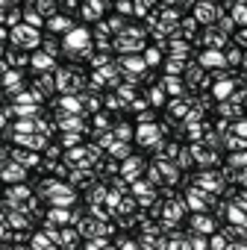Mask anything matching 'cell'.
I'll return each instance as SVG.
<instances>
[{"label": "cell", "mask_w": 247, "mask_h": 250, "mask_svg": "<svg viewBox=\"0 0 247 250\" xmlns=\"http://www.w3.org/2000/svg\"><path fill=\"white\" fill-rule=\"evenodd\" d=\"M30 65H33L36 71H41V74H47V71H53V74H56V71H59V68H56V59H53V56H47L44 50H39V53L33 56V62H30Z\"/></svg>", "instance_id": "12"}, {"label": "cell", "mask_w": 247, "mask_h": 250, "mask_svg": "<svg viewBox=\"0 0 247 250\" xmlns=\"http://www.w3.org/2000/svg\"><path fill=\"white\" fill-rule=\"evenodd\" d=\"M215 27H221V30H224V33H232V27H235V21H232V18H226V15H224V18H221V21H218V24H215Z\"/></svg>", "instance_id": "44"}, {"label": "cell", "mask_w": 247, "mask_h": 250, "mask_svg": "<svg viewBox=\"0 0 247 250\" xmlns=\"http://www.w3.org/2000/svg\"><path fill=\"white\" fill-rule=\"evenodd\" d=\"M115 47L124 50V53H144V50H147V44H144V30L130 24L121 36H115Z\"/></svg>", "instance_id": "2"}, {"label": "cell", "mask_w": 247, "mask_h": 250, "mask_svg": "<svg viewBox=\"0 0 247 250\" xmlns=\"http://www.w3.org/2000/svg\"><path fill=\"white\" fill-rule=\"evenodd\" d=\"M115 12L130 15V12H136V6H133V3H127V0H118V3H115Z\"/></svg>", "instance_id": "43"}, {"label": "cell", "mask_w": 247, "mask_h": 250, "mask_svg": "<svg viewBox=\"0 0 247 250\" xmlns=\"http://www.w3.org/2000/svg\"><path fill=\"white\" fill-rule=\"evenodd\" d=\"M203 42L209 44V50H221V47L226 44V33H224L221 27H206V30H203Z\"/></svg>", "instance_id": "11"}, {"label": "cell", "mask_w": 247, "mask_h": 250, "mask_svg": "<svg viewBox=\"0 0 247 250\" xmlns=\"http://www.w3.org/2000/svg\"><path fill=\"white\" fill-rule=\"evenodd\" d=\"M183 68H188L183 59H168V77H177V74H183Z\"/></svg>", "instance_id": "37"}, {"label": "cell", "mask_w": 247, "mask_h": 250, "mask_svg": "<svg viewBox=\"0 0 247 250\" xmlns=\"http://www.w3.org/2000/svg\"><path fill=\"white\" fill-rule=\"evenodd\" d=\"M232 21H235L241 30L247 27V3H235V6H232Z\"/></svg>", "instance_id": "27"}, {"label": "cell", "mask_w": 247, "mask_h": 250, "mask_svg": "<svg viewBox=\"0 0 247 250\" xmlns=\"http://www.w3.org/2000/svg\"><path fill=\"white\" fill-rule=\"evenodd\" d=\"M144 106H147V97H139V100H136L130 109H133V112H139V109H144Z\"/></svg>", "instance_id": "51"}, {"label": "cell", "mask_w": 247, "mask_h": 250, "mask_svg": "<svg viewBox=\"0 0 247 250\" xmlns=\"http://www.w3.org/2000/svg\"><path fill=\"white\" fill-rule=\"evenodd\" d=\"M112 133H115L121 142H130V139H133V130L127 127V124H115V130H112Z\"/></svg>", "instance_id": "36"}, {"label": "cell", "mask_w": 247, "mask_h": 250, "mask_svg": "<svg viewBox=\"0 0 247 250\" xmlns=\"http://www.w3.org/2000/svg\"><path fill=\"white\" fill-rule=\"evenodd\" d=\"M109 127V115L106 112H97L94 115V130H106Z\"/></svg>", "instance_id": "42"}, {"label": "cell", "mask_w": 247, "mask_h": 250, "mask_svg": "<svg viewBox=\"0 0 247 250\" xmlns=\"http://www.w3.org/2000/svg\"><path fill=\"white\" fill-rule=\"evenodd\" d=\"M229 250H247V247H244V244H235V247H229Z\"/></svg>", "instance_id": "53"}, {"label": "cell", "mask_w": 247, "mask_h": 250, "mask_svg": "<svg viewBox=\"0 0 247 250\" xmlns=\"http://www.w3.org/2000/svg\"><path fill=\"white\" fill-rule=\"evenodd\" d=\"M77 241H80V229H77V227H65V229H59V238H56V244H59L62 250H71V247H77Z\"/></svg>", "instance_id": "13"}, {"label": "cell", "mask_w": 247, "mask_h": 250, "mask_svg": "<svg viewBox=\"0 0 247 250\" xmlns=\"http://www.w3.org/2000/svg\"><path fill=\"white\" fill-rule=\"evenodd\" d=\"M59 47H62V44H59V42H56V39H50V36H47V39H44V42H41V50H44V53H47V56H53V59H56V56H59Z\"/></svg>", "instance_id": "29"}, {"label": "cell", "mask_w": 247, "mask_h": 250, "mask_svg": "<svg viewBox=\"0 0 247 250\" xmlns=\"http://www.w3.org/2000/svg\"><path fill=\"white\" fill-rule=\"evenodd\" d=\"M159 59H162V47L153 44V47L144 50V62H147V68H150V65H159Z\"/></svg>", "instance_id": "30"}, {"label": "cell", "mask_w": 247, "mask_h": 250, "mask_svg": "<svg viewBox=\"0 0 247 250\" xmlns=\"http://www.w3.org/2000/svg\"><path fill=\"white\" fill-rule=\"evenodd\" d=\"M147 9H150V3H136V15H142V18H144V15H147Z\"/></svg>", "instance_id": "50"}, {"label": "cell", "mask_w": 247, "mask_h": 250, "mask_svg": "<svg viewBox=\"0 0 247 250\" xmlns=\"http://www.w3.org/2000/svg\"><path fill=\"white\" fill-rule=\"evenodd\" d=\"M194 165V153H188L185 147L180 150V156H177V168H191Z\"/></svg>", "instance_id": "35"}, {"label": "cell", "mask_w": 247, "mask_h": 250, "mask_svg": "<svg viewBox=\"0 0 247 250\" xmlns=\"http://www.w3.org/2000/svg\"><path fill=\"white\" fill-rule=\"evenodd\" d=\"M244 59H241V50L238 47H232V50H226V65H241Z\"/></svg>", "instance_id": "41"}, {"label": "cell", "mask_w": 247, "mask_h": 250, "mask_svg": "<svg viewBox=\"0 0 247 250\" xmlns=\"http://www.w3.org/2000/svg\"><path fill=\"white\" fill-rule=\"evenodd\" d=\"M21 71H3V85H6V97H18V94H24V88H21Z\"/></svg>", "instance_id": "10"}, {"label": "cell", "mask_w": 247, "mask_h": 250, "mask_svg": "<svg viewBox=\"0 0 247 250\" xmlns=\"http://www.w3.org/2000/svg\"><path fill=\"white\" fill-rule=\"evenodd\" d=\"M194 30H197V21H194V18H183V21H180V33H183L185 39H191Z\"/></svg>", "instance_id": "32"}, {"label": "cell", "mask_w": 247, "mask_h": 250, "mask_svg": "<svg viewBox=\"0 0 247 250\" xmlns=\"http://www.w3.org/2000/svg\"><path fill=\"white\" fill-rule=\"evenodd\" d=\"M247 235V227H226L224 229V238L226 241H235V238H244Z\"/></svg>", "instance_id": "34"}, {"label": "cell", "mask_w": 247, "mask_h": 250, "mask_svg": "<svg viewBox=\"0 0 247 250\" xmlns=\"http://www.w3.org/2000/svg\"><path fill=\"white\" fill-rule=\"evenodd\" d=\"M44 153H47V156H59V147H56V145H50V147H47Z\"/></svg>", "instance_id": "52"}, {"label": "cell", "mask_w": 247, "mask_h": 250, "mask_svg": "<svg viewBox=\"0 0 247 250\" xmlns=\"http://www.w3.org/2000/svg\"><path fill=\"white\" fill-rule=\"evenodd\" d=\"M9 39H12V47H24V50H36L44 39L39 30H33L30 24H21L15 30H9Z\"/></svg>", "instance_id": "3"}, {"label": "cell", "mask_w": 247, "mask_h": 250, "mask_svg": "<svg viewBox=\"0 0 247 250\" xmlns=\"http://www.w3.org/2000/svg\"><path fill=\"white\" fill-rule=\"evenodd\" d=\"M156 165H159V171H162V177H165L168 183L177 180V168H174V162H156Z\"/></svg>", "instance_id": "33"}, {"label": "cell", "mask_w": 247, "mask_h": 250, "mask_svg": "<svg viewBox=\"0 0 247 250\" xmlns=\"http://www.w3.org/2000/svg\"><path fill=\"white\" fill-rule=\"evenodd\" d=\"M200 68L206 71V68H218V71H224L226 68V53H221V50H203L200 53Z\"/></svg>", "instance_id": "9"}, {"label": "cell", "mask_w": 247, "mask_h": 250, "mask_svg": "<svg viewBox=\"0 0 247 250\" xmlns=\"http://www.w3.org/2000/svg\"><path fill=\"white\" fill-rule=\"evenodd\" d=\"M188 244H191V250H206L209 247V238H203V235H188Z\"/></svg>", "instance_id": "38"}, {"label": "cell", "mask_w": 247, "mask_h": 250, "mask_svg": "<svg viewBox=\"0 0 247 250\" xmlns=\"http://www.w3.org/2000/svg\"><path fill=\"white\" fill-rule=\"evenodd\" d=\"M24 174H27V168L18 165L15 159H6V162H3V171H0V177H3L9 186H21L18 180H24Z\"/></svg>", "instance_id": "8"}, {"label": "cell", "mask_w": 247, "mask_h": 250, "mask_svg": "<svg viewBox=\"0 0 247 250\" xmlns=\"http://www.w3.org/2000/svg\"><path fill=\"white\" fill-rule=\"evenodd\" d=\"M100 200H109L106 186H91V188H88V203L94 206V203H100Z\"/></svg>", "instance_id": "26"}, {"label": "cell", "mask_w": 247, "mask_h": 250, "mask_svg": "<svg viewBox=\"0 0 247 250\" xmlns=\"http://www.w3.org/2000/svg\"><path fill=\"white\" fill-rule=\"evenodd\" d=\"M241 44H244V47H247V27H244V30H238V33H235V47H241Z\"/></svg>", "instance_id": "48"}, {"label": "cell", "mask_w": 247, "mask_h": 250, "mask_svg": "<svg viewBox=\"0 0 247 250\" xmlns=\"http://www.w3.org/2000/svg\"><path fill=\"white\" fill-rule=\"evenodd\" d=\"M59 127H62L65 133H80V130H82V115H68V112H62V115H59Z\"/></svg>", "instance_id": "14"}, {"label": "cell", "mask_w": 247, "mask_h": 250, "mask_svg": "<svg viewBox=\"0 0 247 250\" xmlns=\"http://www.w3.org/2000/svg\"><path fill=\"white\" fill-rule=\"evenodd\" d=\"M62 145H65L68 150H77V145H80V133H65V136H62Z\"/></svg>", "instance_id": "39"}, {"label": "cell", "mask_w": 247, "mask_h": 250, "mask_svg": "<svg viewBox=\"0 0 247 250\" xmlns=\"http://www.w3.org/2000/svg\"><path fill=\"white\" fill-rule=\"evenodd\" d=\"M15 250H33V247H21V244H18V247H15Z\"/></svg>", "instance_id": "54"}, {"label": "cell", "mask_w": 247, "mask_h": 250, "mask_svg": "<svg viewBox=\"0 0 247 250\" xmlns=\"http://www.w3.org/2000/svg\"><path fill=\"white\" fill-rule=\"evenodd\" d=\"M103 3H100V0H88V3L82 6V18L85 21H94V24H100V15H103Z\"/></svg>", "instance_id": "16"}, {"label": "cell", "mask_w": 247, "mask_h": 250, "mask_svg": "<svg viewBox=\"0 0 247 250\" xmlns=\"http://www.w3.org/2000/svg\"><path fill=\"white\" fill-rule=\"evenodd\" d=\"M162 88H165V94H174L177 100H180V94H183V83H180L177 77H162Z\"/></svg>", "instance_id": "22"}, {"label": "cell", "mask_w": 247, "mask_h": 250, "mask_svg": "<svg viewBox=\"0 0 247 250\" xmlns=\"http://www.w3.org/2000/svg\"><path fill=\"white\" fill-rule=\"evenodd\" d=\"M33 9H36L41 18L47 15V21H50V18H56V3H53V0H39V3H36Z\"/></svg>", "instance_id": "23"}, {"label": "cell", "mask_w": 247, "mask_h": 250, "mask_svg": "<svg viewBox=\"0 0 247 250\" xmlns=\"http://www.w3.org/2000/svg\"><path fill=\"white\" fill-rule=\"evenodd\" d=\"M77 9H80L77 0H62V12H68V15H71V12H77Z\"/></svg>", "instance_id": "46"}, {"label": "cell", "mask_w": 247, "mask_h": 250, "mask_svg": "<svg viewBox=\"0 0 247 250\" xmlns=\"http://www.w3.org/2000/svg\"><path fill=\"white\" fill-rule=\"evenodd\" d=\"M244 68H247V59H244Z\"/></svg>", "instance_id": "55"}, {"label": "cell", "mask_w": 247, "mask_h": 250, "mask_svg": "<svg viewBox=\"0 0 247 250\" xmlns=\"http://www.w3.org/2000/svg\"><path fill=\"white\" fill-rule=\"evenodd\" d=\"M74 197H77V194H74V186L56 183V188L50 191V197H47V200H50V206H53V209H68V206L74 203Z\"/></svg>", "instance_id": "4"}, {"label": "cell", "mask_w": 247, "mask_h": 250, "mask_svg": "<svg viewBox=\"0 0 247 250\" xmlns=\"http://www.w3.org/2000/svg\"><path fill=\"white\" fill-rule=\"evenodd\" d=\"M71 30H74V27H71V18H68V15H56V18L47 21V33H65V36H68Z\"/></svg>", "instance_id": "17"}, {"label": "cell", "mask_w": 247, "mask_h": 250, "mask_svg": "<svg viewBox=\"0 0 247 250\" xmlns=\"http://www.w3.org/2000/svg\"><path fill=\"white\" fill-rule=\"evenodd\" d=\"M212 94H215L218 100H226V97H232V94H235V83H232V80H221V83H215Z\"/></svg>", "instance_id": "18"}, {"label": "cell", "mask_w": 247, "mask_h": 250, "mask_svg": "<svg viewBox=\"0 0 247 250\" xmlns=\"http://www.w3.org/2000/svg\"><path fill=\"white\" fill-rule=\"evenodd\" d=\"M218 15H221V6H215V3H197L194 6V21L203 27H215L221 21Z\"/></svg>", "instance_id": "6"}, {"label": "cell", "mask_w": 247, "mask_h": 250, "mask_svg": "<svg viewBox=\"0 0 247 250\" xmlns=\"http://www.w3.org/2000/svg\"><path fill=\"white\" fill-rule=\"evenodd\" d=\"M118 244H121V250H142V247H139L136 241H124V238H121Z\"/></svg>", "instance_id": "49"}, {"label": "cell", "mask_w": 247, "mask_h": 250, "mask_svg": "<svg viewBox=\"0 0 247 250\" xmlns=\"http://www.w3.org/2000/svg\"><path fill=\"white\" fill-rule=\"evenodd\" d=\"M15 162L18 165H24V168H36L39 165V153H33V150H15Z\"/></svg>", "instance_id": "20"}, {"label": "cell", "mask_w": 247, "mask_h": 250, "mask_svg": "<svg viewBox=\"0 0 247 250\" xmlns=\"http://www.w3.org/2000/svg\"><path fill=\"white\" fill-rule=\"evenodd\" d=\"M44 224H47V227H62V229H65V224H71V212H68V209H50L47 218H44Z\"/></svg>", "instance_id": "15"}, {"label": "cell", "mask_w": 247, "mask_h": 250, "mask_svg": "<svg viewBox=\"0 0 247 250\" xmlns=\"http://www.w3.org/2000/svg\"><path fill=\"white\" fill-rule=\"evenodd\" d=\"M168 53H171V59H183V62H185V56H188V44H185L183 39H174V42L168 44Z\"/></svg>", "instance_id": "21"}, {"label": "cell", "mask_w": 247, "mask_h": 250, "mask_svg": "<svg viewBox=\"0 0 247 250\" xmlns=\"http://www.w3.org/2000/svg\"><path fill=\"white\" fill-rule=\"evenodd\" d=\"M133 206H136V200H133V197H127V200H118V209H121V215H124V212H130Z\"/></svg>", "instance_id": "47"}, {"label": "cell", "mask_w": 247, "mask_h": 250, "mask_svg": "<svg viewBox=\"0 0 247 250\" xmlns=\"http://www.w3.org/2000/svg\"><path fill=\"white\" fill-rule=\"evenodd\" d=\"M109 156H112V159H124V162H127V159H130V145H127V142H115V145H112V150H109Z\"/></svg>", "instance_id": "24"}, {"label": "cell", "mask_w": 247, "mask_h": 250, "mask_svg": "<svg viewBox=\"0 0 247 250\" xmlns=\"http://www.w3.org/2000/svg\"><path fill=\"white\" fill-rule=\"evenodd\" d=\"M147 103H150V106H162V103H165V88H162V85L150 88V91H147Z\"/></svg>", "instance_id": "28"}, {"label": "cell", "mask_w": 247, "mask_h": 250, "mask_svg": "<svg viewBox=\"0 0 247 250\" xmlns=\"http://www.w3.org/2000/svg\"><path fill=\"white\" fill-rule=\"evenodd\" d=\"M159 136H162V127H159V124H139V130H136V142H139L142 147L159 145Z\"/></svg>", "instance_id": "5"}, {"label": "cell", "mask_w": 247, "mask_h": 250, "mask_svg": "<svg viewBox=\"0 0 247 250\" xmlns=\"http://www.w3.org/2000/svg\"><path fill=\"white\" fill-rule=\"evenodd\" d=\"M226 244H229V241H226L224 235H212V238H209V247H212V250H229Z\"/></svg>", "instance_id": "40"}, {"label": "cell", "mask_w": 247, "mask_h": 250, "mask_svg": "<svg viewBox=\"0 0 247 250\" xmlns=\"http://www.w3.org/2000/svg\"><path fill=\"white\" fill-rule=\"evenodd\" d=\"M88 44H91V33H88L85 27H74V30L62 39V47L68 50V56H77V59L91 56V53H88Z\"/></svg>", "instance_id": "1"}, {"label": "cell", "mask_w": 247, "mask_h": 250, "mask_svg": "<svg viewBox=\"0 0 247 250\" xmlns=\"http://www.w3.org/2000/svg\"><path fill=\"white\" fill-rule=\"evenodd\" d=\"M191 227L197 229V235H200V232H212V229H215V218H209V215L200 212V215L191 218Z\"/></svg>", "instance_id": "19"}, {"label": "cell", "mask_w": 247, "mask_h": 250, "mask_svg": "<svg viewBox=\"0 0 247 250\" xmlns=\"http://www.w3.org/2000/svg\"><path fill=\"white\" fill-rule=\"evenodd\" d=\"M235 136L247 142V121H235Z\"/></svg>", "instance_id": "45"}, {"label": "cell", "mask_w": 247, "mask_h": 250, "mask_svg": "<svg viewBox=\"0 0 247 250\" xmlns=\"http://www.w3.org/2000/svg\"><path fill=\"white\" fill-rule=\"evenodd\" d=\"M24 21H27L33 30H39V27H44V24H47V21H44V18H41L33 6H27V9H24Z\"/></svg>", "instance_id": "25"}, {"label": "cell", "mask_w": 247, "mask_h": 250, "mask_svg": "<svg viewBox=\"0 0 247 250\" xmlns=\"http://www.w3.org/2000/svg\"><path fill=\"white\" fill-rule=\"evenodd\" d=\"M229 165H232V168H238V171H247V150L232 153V156H229Z\"/></svg>", "instance_id": "31"}, {"label": "cell", "mask_w": 247, "mask_h": 250, "mask_svg": "<svg viewBox=\"0 0 247 250\" xmlns=\"http://www.w3.org/2000/svg\"><path fill=\"white\" fill-rule=\"evenodd\" d=\"M144 159H139V156H130L127 162H124V168H121V180H130V183H139V177H142V171H144Z\"/></svg>", "instance_id": "7"}]
</instances>
